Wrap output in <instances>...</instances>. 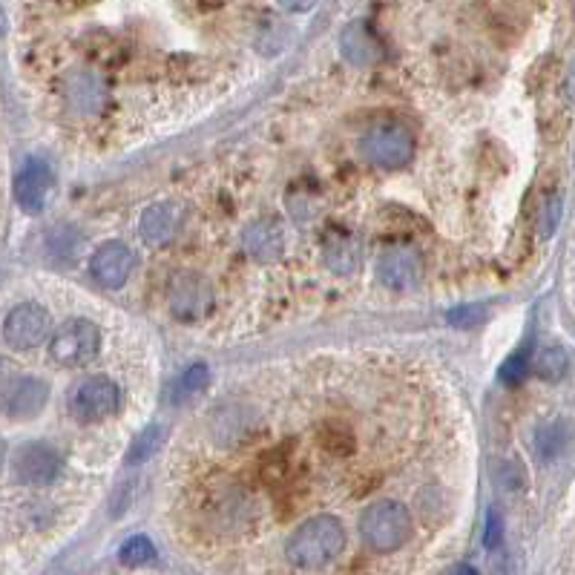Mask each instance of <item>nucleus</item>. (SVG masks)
Here are the masks:
<instances>
[{
	"label": "nucleus",
	"instance_id": "obj_3",
	"mask_svg": "<svg viewBox=\"0 0 575 575\" xmlns=\"http://www.w3.org/2000/svg\"><path fill=\"white\" fill-rule=\"evenodd\" d=\"M360 153L366 161L386 170L406 167L414 159L412 130L400 121H374L360 136Z\"/></svg>",
	"mask_w": 575,
	"mask_h": 575
},
{
	"label": "nucleus",
	"instance_id": "obj_6",
	"mask_svg": "<svg viewBox=\"0 0 575 575\" xmlns=\"http://www.w3.org/2000/svg\"><path fill=\"white\" fill-rule=\"evenodd\" d=\"M49 328H52V317L44 305L38 302H23L15 305L6 320H3V340L6 345H12L15 351H29V348H38L49 337Z\"/></svg>",
	"mask_w": 575,
	"mask_h": 575
},
{
	"label": "nucleus",
	"instance_id": "obj_25",
	"mask_svg": "<svg viewBox=\"0 0 575 575\" xmlns=\"http://www.w3.org/2000/svg\"><path fill=\"white\" fill-rule=\"evenodd\" d=\"M495 478H498V483L504 486L506 492H509V489L518 492V489L524 486V472H521V466H518V463H509V460H501V463L495 466Z\"/></svg>",
	"mask_w": 575,
	"mask_h": 575
},
{
	"label": "nucleus",
	"instance_id": "obj_28",
	"mask_svg": "<svg viewBox=\"0 0 575 575\" xmlns=\"http://www.w3.org/2000/svg\"><path fill=\"white\" fill-rule=\"evenodd\" d=\"M314 3H317V0H279V6L288 9V12H308Z\"/></svg>",
	"mask_w": 575,
	"mask_h": 575
},
{
	"label": "nucleus",
	"instance_id": "obj_18",
	"mask_svg": "<svg viewBox=\"0 0 575 575\" xmlns=\"http://www.w3.org/2000/svg\"><path fill=\"white\" fill-rule=\"evenodd\" d=\"M207 380H210V371L205 366H190L187 371H182L170 386H167V397H170V403H182L187 397H193V394H199V391H205Z\"/></svg>",
	"mask_w": 575,
	"mask_h": 575
},
{
	"label": "nucleus",
	"instance_id": "obj_20",
	"mask_svg": "<svg viewBox=\"0 0 575 575\" xmlns=\"http://www.w3.org/2000/svg\"><path fill=\"white\" fill-rule=\"evenodd\" d=\"M161 440H164V432H161L159 423H150L147 429H141V435L133 440V446H130V452H127V463H130V466L147 463V460L159 452Z\"/></svg>",
	"mask_w": 575,
	"mask_h": 575
},
{
	"label": "nucleus",
	"instance_id": "obj_30",
	"mask_svg": "<svg viewBox=\"0 0 575 575\" xmlns=\"http://www.w3.org/2000/svg\"><path fill=\"white\" fill-rule=\"evenodd\" d=\"M3 460H6V443H3V437H0V469H3Z\"/></svg>",
	"mask_w": 575,
	"mask_h": 575
},
{
	"label": "nucleus",
	"instance_id": "obj_22",
	"mask_svg": "<svg viewBox=\"0 0 575 575\" xmlns=\"http://www.w3.org/2000/svg\"><path fill=\"white\" fill-rule=\"evenodd\" d=\"M538 443H535V449H538V455L544 460L555 458L558 452H561V446H564V440H567V435H564V426L555 420V423H547V426H541L538 429V437H535Z\"/></svg>",
	"mask_w": 575,
	"mask_h": 575
},
{
	"label": "nucleus",
	"instance_id": "obj_26",
	"mask_svg": "<svg viewBox=\"0 0 575 575\" xmlns=\"http://www.w3.org/2000/svg\"><path fill=\"white\" fill-rule=\"evenodd\" d=\"M501 374H504V383H521V380L529 374L527 354H524V351L512 354V357L504 363V368H501Z\"/></svg>",
	"mask_w": 575,
	"mask_h": 575
},
{
	"label": "nucleus",
	"instance_id": "obj_1",
	"mask_svg": "<svg viewBox=\"0 0 575 575\" xmlns=\"http://www.w3.org/2000/svg\"><path fill=\"white\" fill-rule=\"evenodd\" d=\"M343 550V524L334 515H314L291 532V538L285 544V558L302 570H320L334 558H340Z\"/></svg>",
	"mask_w": 575,
	"mask_h": 575
},
{
	"label": "nucleus",
	"instance_id": "obj_10",
	"mask_svg": "<svg viewBox=\"0 0 575 575\" xmlns=\"http://www.w3.org/2000/svg\"><path fill=\"white\" fill-rule=\"evenodd\" d=\"M49 400V386L38 377H18L0 391V412L12 420H29L44 412Z\"/></svg>",
	"mask_w": 575,
	"mask_h": 575
},
{
	"label": "nucleus",
	"instance_id": "obj_8",
	"mask_svg": "<svg viewBox=\"0 0 575 575\" xmlns=\"http://www.w3.org/2000/svg\"><path fill=\"white\" fill-rule=\"evenodd\" d=\"M64 460L61 452L55 446H49L44 440H32V443H23L21 449L15 452L12 458V472L21 483L29 486H46L58 478Z\"/></svg>",
	"mask_w": 575,
	"mask_h": 575
},
{
	"label": "nucleus",
	"instance_id": "obj_7",
	"mask_svg": "<svg viewBox=\"0 0 575 575\" xmlns=\"http://www.w3.org/2000/svg\"><path fill=\"white\" fill-rule=\"evenodd\" d=\"M167 302L179 320H202L213 308V288L207 276L196 271H179L167 285Z\"/></svg>",
	"mask_w": 575,
	"mask_h": 575
},
{
	"label": "nucleus",
	"instance_id": "obj_4",
	"mask_svg": "<svg viewBox=\"0 0 575 575\" xmlns=\"http://www.w3.org/2000/svg\"><path fill=\"white\" fill-rule=\"evenodd\" d=\"M98 345H101V334H98V325L90 320H67L61 328H55L52 340H49V354L55 363L69 368L87 366L95 360L98 354Z\"/></svg>",
	"mask_w": 575,
	"mask_h": 575
},
{
	"label": "nucleus",
	"instance_id": "obj_2",
	"mask_svg": "<svg viewBox=\"0 0 575 575\" xmlns=\"http://www.w3.org/2000/svg\"><path fill=\"white\" fill-rule=\"evenodd\" d=\"M360 538L374 552L400 550L412 538V512L400 501H374L360 515Z\"/></svg>",
	"mask_w": 575,
	"mask_h": 575
},
{
	"label": "nucleus",
	"instance_id": "obj_27",
	"mask_svg": "<svg viewBox=\"0 0 575 575\" xmlns=\"http://www.w3.org/2000/svg\"><path fill=\"white\" fill-rule=\"evenodd\" d=\"M555 225H558V199L550 196L547 205H544V210H541V233L550 236L552 230H555Z\"/></svg>",
	"mask_w": 575,
	"mask_h": 575
},
{
	"label": "nucleus",
	"instance_id": "obj_31",
	"mask_svg": "<svg viewBox=\"0 0 575 575\" xmlns=\"http://www.w3.org/2000/svg\"><path fill=\"white\" fill-rule=\"evenodd\" d=\"M3 377H6V363H3V357H0V383H3Z\"/></svg>",
	"mask_w": 575,
	"mask_h": 575
},
{
	"label": "nucleus",
	"instance_id": "obj_12",
	"mask_svg": "<svg viewBox=\"0 0 575 575\" xmlns=\"http://www.w3.org/2000/svg\"><path fill=\"white\" fill-rule=\"evenodd\" d=\"M52 190V170L49 164L38 159H29L21 167L15 179V199L26 213H41Z\"/></svg>",
	"mask_w": 575,
	"mask_h": 575
},
{
	"label": "nucleus",
	"instance_id": "obj_11",
	"mask_svg": "<svg viewBox=\"0 0 575 575\" xmlns=\"http://www.w3.org/2000/svg\"><path fill=\"white\" fill-rule=\"evenodd\" d=\"M136 268V256L124 242H104L98 245L90 259V271L98 285L121 288Z\"/></svg>",
	"mask_w": 575,
	"mask_h": 575
},
{
	"label": "nucleus",
	"instance_id": "obj_15",
	"mask_svg": "<svg viewBox=\"0 0 575 575\" xmlns=\"http://www.w3.org/2000/svg\"><path fill=\"white\" fill-rule=\"evenodd\" d=\"M138 230L147 245H164L179 230V210L173 205H150L138 219Z\"/></svg>",
	"mask_w": 575,
	"mask_h": 575
},
{
	"label": "nucleus",
	"instance_id": "obj_13",
	"mask_svg": "<svg viewBox=\"0 0 575 575\" xmlns=\"http://www.w3.org/2000/svg\"><path fill=\"white\" fill-rule=\"evenodd\" d=\"M242 245H245V253L256 262H274L285 248V230L274 216H259L242 233Z\"/></svg>",
	"mask_w": 575,
	"mask_h": 575
},
{
	"label": "nucleus",
	"instance_id": "obj_19",
	"mask_svg": "<svg viewBox=\"0 0 575 575\" xmlns=\"http://www.w3.org/2000/svg\"><path fill=\"white\" fill-rule=\"evenodd\" d=\"M567 368H570V357H567V351L558 348V345L541 348L538 357H535V371H538V377H544V380H561V377L567 374Z\"/></svg>",
	"mask_w": 575,
	"mask_h": 575
},
{
	"label": "nucleus",
	"instance_id": "obj_16",
	"mask_svg": "<svg viewBox=\"0 0 575 575\" xmlns=\"http://www.w3.org/2000/svg\"><path fill=\"white\" fill-rule=\"evenodd\" d=\"M343 55L351 64H357V67H368V64L380 61L383 49H380L374 32L368 29L366 23L357 21L343 32Z\"/></svg>",
	"mask_w": 575,
	"mask_h": 575
},
{
	"label": "nucleus",
	"instance_id": "obj_5",
	"mask_svg": "<svg viewBox=\"0 0 575 575\" xmlns=\"http://www.w3.org/2000/svg\"><path fill=\"white\" fill-rule=\"evenodd\" d=\"M121 406V391L110 377H87L69 394V412L81 423H98L113 417Z\"/></svg>",
	"mask_w": 575,
	"mask_h": 575
},
{
	"label": "nucleus",
	"instance_id": "obj_23",
	"mask_svg": "<svg viewBox=\"0 0 575 575\" xmlns=\"http://www.w3.org/2000/svg\"><path fill=\"white\" fill-rule=\"evenodd\" d=\"M504 544V518L498 509L486 512V524H483V547L486 550H498Z\"/></svg>",
	"mask_w": 575,
	"mask_h": 575
},
{
	"label": "nucleus",
	"instance_id": "obj_24",
	"mask_svg": "<svg viewBox=\"0 0 575 575\" xmlns=\"http://www.w3.org/2000/svg\"><path fill=\"white\" fill-rule=\"evenodd\" d=\"M486 320V308L483 305H458L449 311V322L455 328H478Z\"/></svg>",
	"mask_w": 575,
	"mask_h": 575
},
{
	"label": "nucleus",
	"instance_id": "obj_21",
	"mask_svg": "<svg viewBox=\"0 0 575 575\" xmlns=\"http://www.w3.org/2000/svg\"><path fill=\"white\" fill-rule=\"evenodd\" d=\"M118 558L127 564V567H144L150 561H156V547L147 535H133L121 544L118 550Z\"/></svg>",
	"mask_w": 575,
	"mask_h": 575
},
{
	"label": "nucleus",
	"instance_id": "obj_14",
	"mask_svg": "<svg viewBox=\"0 0 575 575\" xmlns=\"http://www.w3.org/2000/svg\"><path fill=\"white\" fill-rule=\"evenodd\" d=\"M322 259H325V265H328L334 274H354V271L360 268V259H363L357 236L348 233V230H331V233L322 239Z\"/></svg>",
	"mask_w": 575,
	"mask_h": 575
},
{
	"label": "nucleus",
	"instance_id": "obj_29",
	"mask_svg": "<svg viewBox=\"0 0 575 575\" xmlns=\"http://www.w3.org/2000/svg\"><path fill=\"white\" fill-rule=\"evenodd\" d=\"M449 575H478V570H475V567H469V564H458V567H455Z\"/></svg>",
	"mask_w": 575,
	"mask_h": 575
},
{
	"label": "nucleus",
	"instance_id": "obj_9",
	"mask_svg": "<svg viewBox=\"0 0 575 575\" xmlns=\"http://www.w3.org/2000/svg\"><path fill=\"white\" fill-rule=\"evenodd\" d=\"M377 279L386 288L409 291L423 279V256L409 245H391L377 259Z\"/></svg>",
	"mask_w": 575,
	"mask_h": 575
},
{
	"label": "nucleus",
	"instance_id": "obj_17",
	"mask_svg": "<svg viewBox=\"0 0 575 575\" xmlns=\"http://www.w3.org/2000/svg\"><path fill=\"white\" fill-rule=\"evenodd\" d=\"M101 101H104V87L92 72H78L69 78V104L75 110L95 113L101 107Z\"/></svg>",
	"mask_w": 575,
	"mask_h": 575
}]
</instances>
